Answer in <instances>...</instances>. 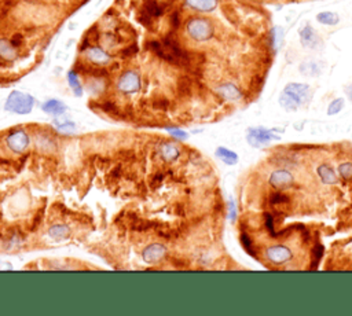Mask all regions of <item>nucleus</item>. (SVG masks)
Masks as SVG:
<instances>
[{"instance_id":"nucleus-1","label":"nucleus","mask_w":352,"mask_h":316,"mask_svg":"<svg viewBox=\"0 0 352 316\" xmlns=\"http://www.w3.org/2000/svg\"><path fill=\"white\" fill-rule=\"evenodd\" d=\"M311 99V88L301 83H289L279 95V105L288 111H296Z\"/></svg>"},{"instance_id":"nucleus-2","label":"nucleus","mask_w":352,"mask_h":316,"mask_svg":"<svg viewBox=\"0 0 352 316\" xmlns=\"http://www.w3.org/2000/svg\"><path fill=\"white\" fill-rule=\"evenodd\" d=\"M147 47L150 48L151 51H154L159 56H161L163 60L171 62L175 65H187L190 62V55L187 52L181 48V46L178 44L176 40L169 36L165 37L163 42H150L147 44Z\"/></svg>"},{"instance_id":"nucleus-3","label":"nucleus","mask_w":352,"mask_h":316,"mask_svg":"<svg viewBox=\"0 0 352 316\" xmlns=\"http://www.w3.org/2000/svg\"><path fill=\"white\" fill-rule=\"evenodd\" d=\"M33 107V98L28 94L14 91L6 101V110L13 111L17 114H28Z\"/></svg>"},{"instance_id":"nucleus-4","label":"nucleus","mask_w":352,"mask_h":316,"mask_svg":"<svg viewBox=\"0 0 352 316\" xmlns=\"http://www.w3.org/2000/svg\"><path fill=\"white\" fill-rule=\"evenodd\" d=\"M187 32L197 42H206L213 36V28L205 18H193L191 21H189Z\"/></svg>"},{"instance_id":"nucleus-5","label":"nucleus","mask_w":352,"mask_h":316,"mask_svg":"<svg viewBox=\"0 0 352 316\" xmlns=\"http://www.w3.org/2000/svg\"><path fill=\"white\" fill-rule=\"evenodd\" d=\"M246 139L252 147L260 149V147L268 145L272 139H279V136H275L274 129L249 128L246 133Z\"/></svg>"},{"instance_id":"nucleus-6","label":"nucleus","mask_w":352,"mask_h":316,"mask_svg":"<svg viewBox=\"0 0 352 316\" xmlns=\"http://www.w3.org/2000/svg\"><path fill=\"white\" fill-rule=\"evenodd\" d=\"M292 256V250L288 246H285V245H274V246H270L266 250L267 260L277 265L284 264V263L290 260Z\"/></svg>"},{"instance_id":"nucleus-7","label":"nucleus","mask_w":352,"mask_h":316,"mask_svg":"<svg viewBox=\"0 0 352 316\" xmlns=\"http://www.w3.org/2000/svg\"><path fill=\"white\" fill-rule=\"evenodd\" d=\"M300 42L301 46L304 48H309V50H317L319 46L322 44V40L319 38L315 29L311 25H305L300 29Z\"/></svg>"},{"instance_id":"nucleus-8","label":"nucleus","mask_w":352,"mask_h":316,"mask_svg":"<svg viewBox=\"0 0 352 316\" xmlns=\"http://www.w3.org/2000/svg\"><path fill=\"white\" fill-rule=\"evenodd\" d=\"M141 88V78L135 72L124 73L119 80V90L124 94H133Z\"/></svg>"},{"instance_id":"nucleus-9","label":"nucleus","mask_w":352,"mask_h":316,"mask_svg":"<svg viewBox=\"0 0 352 316\" xmlns=\"http://www.w3.org/2000/svg\"><path fill=\"white\" fill-rule=\"evenodd\" d=\"M7 146L15 153H22L29 146V136L24 131H14L7 136Z\"/></svg>"},{"instance_id":"nucleus-10","label":"nucleus","mask_w":352,"mask_h":316,"mask_svg":"<svg viewBox=\"0 0 352 316\" xmlns=\"http://www.w3.org/2000/svg\"><path fill=\"white\" fill-rule=\"evenodd\" d=\"M268 182L275 188H286L292 186L293 182H295V177L286 169H278V171H274L271 173Z\"/></svg>"},{"instance_id":"nucleus-11","label":"nucleus","mask_w":352,"mask_h":316,"mask_svg":"<svg viewBox=\"0 0 352 316\" xmlns=\"http://www.w3.org/2000/svg\"><path fill=\"white\" fill-rule=\"evenodd\" d=\"M165 254H167V249L160 244L149 245L142 253L143 260L146 261V263H150V264H154V263L161 261L165 257Z\"/></svg>"},{"instance_id":"nucleus-12","label":"nucleus","mask_w":352,"mask_h":316,"mask_svg":"<svg viewBox=\"0 0 352 316\" xmlns=\"http://www.w3.org/2000/svg\"><path fill=\"white\" fill-rule=\"evenodd\" d=\"M218 94L226 101H231V102H237V101H240L242 98V92L240 91V88L231 84V83L222 84L220 87H218Z\"/></svg>"},{"instance_id":"nucleus-13","label":"nucleus","mask_w":352,"mask_h":316,"mask_svg":"<svg viewBox=\"0 0 352 316\" xmlns=\"http://www.w3.org/2000/svg\"><path fill=\"white\" fill-rule=\"evenodd\" d=\"M87 56L91 62L98 65H105L108 64L110 61V56H109L108 52H105L102 48L99 47H90L87 50Z\"/></svg>"},{"instance_id":"nucleus-14","label":"nucleus","mask_w":352,"mask_h":316,"mask_svg":"<svg viewBox=\"0 0 352 316\" xmlns=\"http://www.w3.org/2000/svg\"><path fill=\"white\" fill-rule=\"evenodd\" d=\"M186 3L194 10L209 13L213 11L218 6V0H186Z\"/></svg>"},{"instance_id":"nucleus-15","label":"nucleus","mask_w":352,"mask_h":316,"mask_svg":"<svg viewBox=\"0 0 352 316\" xmlns=\"http://www.w3.org/2000/svg\"><path fill=\"white\" fill-rule=\"evenodd\" d=\"M318 176L325 184H336L337 183V175L333 171V168L329 167L327 164H322L318 167Z\"/></svg>"},{"instance_id":"nucleus-16","label":"nucleus","mask_w":352,"mask_h":316,"mask_svg":"<svg viewBox=\"0 0 352 316\" xmlns=\"http://www.w3.org/2000/svg\"><path fill=\"white\" fill-rule=\"evenodd\" d=\"M0 56L7 61H14L17 58V51L11 42L5 38L0 40Z\"/></svg>"},{"instance_id":"nucleus-17","label":"nucleus","mask_w":352,"mask_h":316,"mask_svg":"<svg viewBox=\"0 0 352 316\" xmlns=\"http://www.w3.org/2000/svg\"><path fill=\"white\" fill-rule=\"evenodd\" d=\"M160 154H161V157L165 161H173V160L179 157V149L175 145H171V143H164L160 147Z\"/></svg>"},{"instance_id":"nucleus-18","label":"nucleus","mask_w":352,"mask_h":316,"mask_svg":"<svg viewBox=\"0 0 352 316\" xmlns=\"http://www.w3.org/2000/svg\"><path fill=\"white\" fill-rule=\"evenodd\" d=\"M216 155H218L223 163L227 164V165H236V164L238 163V155H237L234 151H231V150L226 149V147H218V150H216Z\"/></svg>"},{"instance_id":"nucleus-19","label":"nucleus","mask_w":352,"mask_h":316,"mask_svg":"<svg viewBox=\"0 0 352 316\" xmlns=\"http://www.w3.org/2000/svg\"><path fill=\"white\" fill-rule=\"evenodd\" d=\"M317 19H318L319 24L327 26H335L340 22L339 14L333 13V11H322L317 15Z\"/></svg>"},{"instance_id":"nucleus-20","label":"nucleus","mask_w":352,"mask_h":316,"mask_svg":"<svg viewBox=\"0 0 352 316\" xmlns=\"http://www.w3.org/2000/svg\"><path fill=\"white\" fill-rule=\"evenodd\" d=\"M142 11H145L150 18H157L160 17V15H163L164 9L155 2V0H147L146 3H145V6H143Z\"/></svg>"},{"instance_id":"nucleus-21","label":"nucleus","mask_w":352,"mask_h":316,"mask_svg":"<svg viewBox=\"0 0 352 316\" xmlns=\"http://www.w3.org/2000/svg\"><path fill=\"white\" fill-rule=\"evenodd\" d=\"M43 110L46 113H48V114L61 115L65 111V105L62 102H60V101H54L52 99V101H48V102L44 103Z\"/></svg>"},{"instance_id":"nucleus-22","label":"nucleus","mask_w":352,"mask_h":316,"mask_svg":"<svg viewBox=\"0 0 352 316\" xmlns=\"http://www.w3.org/2000/svg\"><path fill=\"white\" fill-rule=\"evenodd\" d=\"M300 72L304 74V76H319L321 74V68L317 62H312V61H305L300 65Z\"/></svg>"},{"instance_id":"nucleus-23","label":"nucleus","mask_w":352,"mask_h":316,"mask_svg":"<svg viewBox=\"0 0 352 316\" xmlns=\"http://www.w3.org/2000/svg\"><path fill=\"white\" fill-rule=\"evenodd\" d=\"M48 234L54 240H66V238H69V235H70V230L66 226L58 224V226L51 227L50 231H48Z\"/></svg>"},{"instance_id":"nucleus-24","label":"nucleus","mask_w":352,"mask_h":316,"mask_svg":"<svg viewBox=\"0 0 352 316\" xmlns=\"http://www.w3.org/2000/svg\"><path fill=\"white\" fill-rule=\"evenodd\" d=\"M271 36H272V47H274L275 52H278L279 48L284 44V29L278 25L274 26L271 30Z\"/></svg>"},{"instance_id":"nucleus-25","label":"nucleus","mask_w":352,"mask_h":316,"mask_svg":"<svg viewBox=\"0 0 352 316\" xmlns=\"http://www.w3.org/2000/svg\"><path fill=\"white\" fill-rule=\"evenodd\" d=\"M344 105H345V101H344V98H337L335 99V101H331L330 103H329V106H327V115H336L339 114L340 111L343 110Z\"/></svg>"},{"instance_id":"nucleus-26","label":"nucleus","mask_w":352,"mask_h":316,"mask_svg":"<svg viewBox=\"0 0 352 316\" xmlns=\"http://www.w3.org/2000/svg\"><path fill=\"white\" fill-rule=\"evenodd\" d=\"M68 78H69V84H70V87H72V90L74 91V94L77 95V96H80L83 92V88H82V86H80V82H79L76 73L74 72L69 73Z\"/></svg>"},{"instance_id":"nucleus-27","label":"nucleus","mask_w":352,"mask_h":316,"mask_svg":"<svg viewBox=\"0 0 352 316\" xmlns=\"http://www.w3.org/2000/svg\"><path fill=\"white\" fill-rule=\"evenodd\" d=\"M340 175L343 176L344 179H351L352 177V164L351 163H343L339 167Z\"/></svg>"},{"instance_id":"nucleus-28","label":"nucleus","mask_w":352,"mask_h":316,"mask_svg":"<svg viewBox=\"0 0 352 316\" xmlns=\"http://www.w3.org/2000/svg\"><path fill=\"white\" fill-rule=\"evenodd\" d=\"M271 202H272V204L288 202V196L284 195V194H279V192H277V194H272V196H271Z\"/></svg>"},{"instance_id":"nucleus-29","label":"nucleus","mask_w":352,"mask_h":316,"mask_svg":"<svg viewBox=\"0 0 352 316\" xmlns=\"http://www.w3.org/2000/svg\"><path fill=\"white\" fill-rule=\"evenodd\" d=\"M179 24H181V21H179V13H172L171 15V26L173 28V29H178V26H179Z\"/></svg>"},{"instance_id":"nucleus-30","label":"nucleus","mask_w":352,"mask_h":316,"mask_svg":"<svg viewBox=\"0 0 352 316\" xmlns=\"http://www.w3.org/2000/svg\"><path fill=\"white\" fill-rule=\"evenodd\" d=\"M241 242H242V245H244V248L246 249L248 252H250V240L245 234L241 235Z\"/></svg>"},{"instance_id":"nucleus-31","label":"nucleus","mask_w":352,"mask_h":316,"mask_svg":"<svg viewBox=\"0 0 352 316\" xmlns=\"http://www.w3.org/2000/svg\"><path fill=\"white\" fill-rule=\"evenodd\" d=\"M135 52H138V46L136 44H133V46H131L129 48H127L124 51V55H127V56H129V55H133Z\"/></svg>"},{"instance_id":"nucleus-32","label":"nucleus","mask_w":352,"mask_h":316,"mask_svg":"<svg viewBox=\"0 0 352 316\" xmlns=\"http://www.w3.org/2000/svg\"><path fill=\"white\" fill-rule=\"evenodd\" d=\"M236 218H237L236 205H234V202H230V219H231V222H234Z\"/></svg>"},{"instance_id":"nucleus-33","label":"nucleus","mask_w":352,"mask_h":316,"mask_svg":"<svg viewBox=\"0 0 352 316\" xmlns=\"http://www.w3.org/2000/svg\"><path fill=\"white\" fill-rule=\"evenodd\" d=\"M11 43H13L14 47H18V46H21L22 44L21 34H15V36L13 37V42H11Z\"/></svg>"},{"instance_id":"nucleus-34","label":"nucleus","mask_w":352,"mask_h":316,"mask_svg":"<svg viewBox=\"0 0 352 316\" xmlns=\"http://www.w3.org/2000/svg\"><path fill=\"white\" fill-rule=\"evenodd\" d=\"M173 135H176L178 137H181V139H186L187 137V133L183 132V131H171Z\"/></svg>"},{"instance_id":"nucleus-35","label":"nucleus","mask_w":352,"mask_h":316,"mask_svg":"<svg viewBox=\"0 0 352 316\" xmlns=\"http://www.w3.org/2000/svg\"><path fill=\"white\" fill-rule=\"evenodd\" d=\"M345 94H347L348 98H349L352 101V84H351V86H348L347 88H345Z\"/></svg>"},{"instance_id":"nucleus-36","label":"nucleus","mask_w":352,"mask_h":316,"mask_svg":"<svg viewBox=\"0 0 352 316\" xmlns=\"http://www.w3.org/2000/svg\"><path fill=\"white\" fill-rule=\"evenodd\" d=\"M171 2H172V0H171Z\"/></svg>"}]
</instances>
